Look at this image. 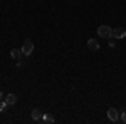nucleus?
Listing matches in <instances>:
<instances>
[{"instance_id":"nucleus-9","label":"nucleus","mask_w":126,"mask_h":124,"mask_svg":"<svg viewBox=\"0 0 126 124\" xmlns=\"http://www.w3.org/2000/svg\"><path fill=\"white\" fill-rule=\"evenodd\" d=\"M42 121H44V123H47V124L54 123V116L49 114V112H44V116H42Z\"/></svg>"},{"instance_id":"nucleus-3","label":"nucleus","mask_w":126,"mask_h":124,"mask_svg":"<svg viewBox=\"0 0 126 124\" xmlns=\"http://www.w3.org/2000/svg\"><path fill=\"white\" fill-rule=\"evenodd\" d=\"M10 55H12V59H17V60H19V66L24 64V52H22V50L12 49V50H10Z\"/></svg>"},{"instance_id":"nucleus-4","label":"nucleus","mask_w":126,"mask_h":124,"mask_svg":"<svg viewBox=\"0 0 126 124\" xmlns=\"http://www.w3.org/2000/svg\"><path fill=\"white\" fill-rule=\"evenodd\" d=\"M113 37L114 39H125L126 37V29H123V27L113 29Z\"/></svg>"},{"instance_id":"nucleus-12","label":"nucleus","mask_w":126,"mask_h":124,"mask_svg":"<svg viewBox=\"0 0 126 124\" xmlns=\"http://www.w3.org/2000/svg\"><path fill=\"white\" fill-rule=\"evenodd\" d=\"M121 121L126 124V111H125V112H121Z\"/></svg>"},{"instance_id":"nucleus-6","label":"nucleus","mask_w":126,"mask_h":124,"mask_svg":"<svg viewBox=\"0 0 126 124\" xmlns=\"http://www.w3.org/2000/svg\"><path fill=\"white\" fill-rule=\"evenodd\" d=\"M32 119H34V121H40V119H42V116H44V112H42V111H40L39 107H35V109H32Z\"/></svg>"},{"instance_id":"nucleus-7","label":"nucleus","mask_w":126,"mask_h":124,"mask_svg":"<svg viewBox=\"0 0 126 124\" xmlns=\"http://www.w3.org/2000/svg\"><path fill=\"white\" fill-rule=\"evenodd\" d=\"M87 47L91 49V50H99V42H97L96 39H89L87 40Z\"/></svg>"},{"instance_id":"nucleus-11","label":"nucleus","mask_w":126,"mask_h":124,"mask_svg":"<svg viewBox=\"0 0 126 124\" xmlns=\"http://www.w3.org/2000/svg\"><path fill=\"white\" fill-rule=\"evenodd\" d=\"M7 102H5V101H3V102H0V112H2V111H3V109H5V107H7Z\"/></svg>"},{"instance_id":"nucleus-5","label":"nucleus","mask_w":126,"mask_h":124,"mask_svg":"<svg viewBox=\"0 0 126 124\" xmlns=\"http://www.w3.org/2000/svg\"><path fill=\"white\" fill-rule=\"evenodd\" d=\"M108 117H109V121L116 123L118 119H119V112H118L114 107H109V109H108Z\"/></svg>"},{"instance_id":"nucleus-1","label":"nucleus","mask_w":126,"mask_h":124,"mask_svg":"<svg viewBox=\"0 0 126 124\" xmlns=\"http://www.w3.org/2000/svg\"><path fill=\"white\" fill-rule=\"evenodd\" d=\"M97 34L103 39H109V37H113V29L108 27V25H99L97 27Z\"/></svg>"},{"instance_id":"nucleus-13","label":"nucleus","mask_w":126,"mask_h":124,"mask_svg":"<svg viewBox=\"0 0 126 124\" xmlns=\"http://www.w3.org/2000/svg\"><path fill=\"white\" fill-rule=\"evenodd\" d=\"M0 99H2V91H0Z\"/></svg>"},{"instance_id":"nucleus-8","label":"nucleus","mask_w":126,"mask_h":124,"mask_svg":"<svg viewBox=\"0 0 126 124\" xmlns=\"http://www.w3.org/2000/svg\"><path fill=\"white\" fill-rule=\"evenodd\" d=\"M5 102H7L9 106H14L15 102H17V96L15 94H7L5 96Z\"/></svg>"},{"instance_id":"nucleus-2","label":"nucleus","mask_w":126,"mask_h":124,"mask_svg":"<svg viewBox=\"0 0 126 124\" xmlns=\"http://www.w3.org/2000/svg\"><path fill=\"white\" fill-rule=\"evenodd\" d=\"M20 50L24 52V55H25V57L30 55V54H32V50H34V44H32V40H30V39L24 40V44H22V49H20Z\"/></svg>"},{"instance_id":"nucleus-10","label":"nucleus","mask_w":126,"mask_h":124,"mask_svg":"<svg viewBox=\"0 0 126 124\" xmlns=\"http://www.w3.org/2000/svg\"><path fill=\"white\" fill-rule=\"evenodd\" d=\"M108 40H109V42H108V45H109V47H111V49H114V47H116V44H114V40H113V39H111V37L108 39Z\"/></svg>"}]
</instances>
